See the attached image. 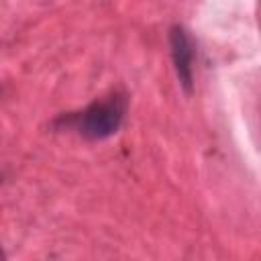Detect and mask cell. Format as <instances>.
Masks as SVG:
<instances>
[{
    "mask_svg": "<svg viewBox=\"0 0 261 261\" xmlns=\"http://www.w3.org/2000/svg\"><path fill=\"white\" fill-rule=\"evenodd\" d=\"M124 116V102L118 96H112L102 102H94L84 110L80 118V133L90 141H102L114 135Z\"/></svg>",
    "mask_w": 261,
    "mask_h": 261,
    "instance_id": "6da1fadb",
    "label": "cell"
},
{
    "mask_svg": "<svg viewBox=\"0 0 261 261\" xmlns=\"http://www.w3.org/2000/svg\"><path fill=\"white\" fill-rule=\"evenodd\" d=\"M169 45H171V57L175 65L177 80L186 92H192L194 84V45L184 27H173L169 31Z\"/></svg>",
    "mask_w": 261,
    "mask_h": 261,
    "instance_id": "7a4b0ae2",
    "label": "cell"
}]
</instances>
